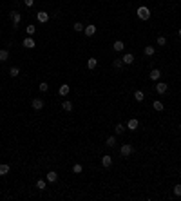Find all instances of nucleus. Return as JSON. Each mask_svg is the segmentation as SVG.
Masks as SVG:
<instances>
[{
  "label": "nucleus",
  "instance_id": "a878e982",
  "mask_svg": "<svg viewBox=\"0 0 181 201\" xmlns=\"http://www.w3.org/2000/svg\"><path fill=\"white\" fill-rule=\"evenodd\" d=\"M8 58H9V53L5 49H2V51H0V62H5Z\"/></svg>",
  "mask_w": 181,
  "mask_h": 201
},
{
  "label": "nucleus",
  "instance_id": "f03ea898",
  "mask_svg": "<svg viewBox=\"0 0 181 201\" xmlns=\"http://www.w3.org/2000/svg\"><path fill=\"white\" fill-rule=\"evenodd\" d=\"M134 152V147L132 145H129V143H125V145H122V149H120V154H122V156H130V154Z\"/></svg>",
  "mask_w": 181,
  "mask_h": 201
},
{
  "label": "nucleus",
  "instance_id": "4be33fe9",
  "mask_svg": "<svg viewBox=\"0 0 181 201\" xmlns=\"http://www.w3.org/2000/svg\"><path fill=\"white\" fill-rule=\"evenodd\" d=\"M18 75H20V69H18V67H11V69H9V76L16 78Z\"/></svg>",
  "mask_w": 181,
  "mask_h": 201
},
{
  "label": "nucleus",
  "instance_id": "9b49d317",
  "mask_svg": "<svg viewBox=\"0 0 181 201\" xmlns=\"http://www.w3.org/2000/svg\"><path fill=\"white\" fill-rule=\"evenodd\" d=\"M102 165L105 167V169H109V167L112 165V158H111V156H107V154H105V156L102 158Z\"/></svg>",
  "mask_w": 181,
  "mask_h": 201
},
{
  "label": "nucleus",
  "instance_id": "b1692460",
  "mask_svg": "<svg viewBox=\"0 0 181 201\" xmlns=\"http://www.w3.org/2000/svg\"><path fill=\"white\" fill-rule=\"evenodd\" d=\"M45 187H47V183H45L44 179H38V181H36V189L38 190H45Z\"/></svg>",
  "mask_w": 181,
  "mask_h": 201
},
{
  "label": "nucleus",
  "instance_id": "c756f323",
  "mask_svg": "<svg viewBox=\"0 0 181 201\" xmlns=\"http://www.w3.org/2000/svg\"><path fill=\"white\" fill-rule=\"evenodd\" d=\"M83 29H85V27H83L82 22H76V24H74V31H76V33H82Z\"/></svg>",
  "mask_w": 181,
  "mask_h": 201
},
{
  "label": "nucleus",
  "instance_id": "20e7f679",
  "mask_svg": "<svg viewBox=\"0 0 181 201\" xmlns=\"http://www.w3.org/2000/svg\"><path fill=\"white\" fill-rule=\"evenodd\" d=\"M22 44H24V47H25V49H35V45H36V44H35V40H33V36H27Z\"/></svg>",
  "mask_w": 181,
  "mask_h": 201
},
{
  "label": "nucleus",
  "instance_id": "cd10ccee",
  "mask_svg": "<svg viewBox=\"0 0 181 201\" xmlns=\"http://www.w3.org/2000/svg\"><path fill=\"white\" fill-rule=\"evenodd\" d=\"M38 89H40V92H47V91H49V85L45 83V82H42V83L38 85Z\"/></svg>",
  "mask_w": 181,
  "mask_h": 201
},
{
  "label": "nucleus",
  "instance_id": "c9c22d12",
  "mask_svg": "<svg viewBox=\"0 0 181 201\" xmlns=\"http://www.w3.org/2000/svg\"><path fill=\"white\" fill-rule=\"evenodd\" d=\"M179 131H181V123H179Z\"/></svg>",
  "mask_w": 181,
  "mask_h": 201
},
{
  "label": "nucleus",
  "instance_id": "1a4fd4ad",
  "mask_svg": "<svg viewBox=\"0 0 181 201\" xmlns=\"http://www.w3.org/2000/svg\"><path fill=\"white\" fill-rule=\"evenodd\" d=\"M36 18H38V22L45 24V22H47V20H49V15H47V13H45V11H40L38 15H36Z\"/></svg>",
  "mask_w": 181,
  "mask_h": 201
},
{
  "label": "nucleus",
  "instance_id": "4468645a",
  "mask_svg": "<svg viewBox=\"0 0 181 201\" xmlns=\"http://www.w3.org/2000/svg\"><path fill=\"white\" fill-rule=\"evenodd\" d=\"M134 100H136V102H143V100H145L143 91H134Z\"/></svg>",
  "mask_w": 181,
  "mask_h": 201
},
{
  "label": "nucleus",
  "instance_id": "39448f33",
  "mask_svg": "<svg viewBox=\"0 0 181 201\" xmlns=\"http://www.w3.org/2000/svg\"><path fill=\"white\" fill-rule=\"evenodd\" d=\"M127 127H129V131H136L138 127H139V122H138L136 118H130L129 122H127Z\"/></svg>",
  "mask_w": 181,
  "mask_h": 201
},
{
  "label": "nucleus",
  "instance_id": "6e6552de",
  "mask_svg": "<svg viewBox=\"0 0 181 201\" xmlns=\"http://www.w3.org/2000/svg\"><path fill=\"white\" fill-rule=\"evenodd\" d=\"M69 91H71V87L67 85V83H64V85L58 89V94H60V96H67V94H69Z\"/></svg>",
  "mask_w": 181,
  "mask_h": 201
},
{
  "label": "nucleus",
  "instance_id": "f8f14e48",
  "mask_svg": "<svg viewBox=\"0 0 181 201\" xmlns=\"http://www.w3.org/2000/svg\"><path fill=\"white\" fill-rule=\"evenodd\" d=\"M83 33H85L87 36H92V35L96 33V25H92V24H91V25H87V27L83 29Z\"/></svg>",
  "mask_w": 181,
  "mask_h": 201
},
{
  "label": "nucleus",
  "instance_id": "473e14b6",
  "mask_svg": "<svg viewBox=\"0 0 181 201\" xmlns=\"http://www.w3.org/2000/svg\"><path fill=\"white\" fill-rule=\"evenodd\" d=\"M158 44H159V45H161V47H163V45L167 44V38H165V36H158Z\"/></svg>",
  "mask_w": 181,
  "mask_h": 201
},
{
  "label": "nucleus",
  "instance_id": "f257e3e1",
  "mask_svg": "<svg viewBox=\"0 0 181 201\" xmlns=\"http://www.w3.org/2000/svg\"><path fill=\"white\" fill-rule=\"evenodd\" d=\"M138 18L139 20H149L150 18V11L147 5H141V8H138Z\"/></svg>",
  "mask_w": 181,
  "mask_h": 201
},
{
  "label": "nucleus",
  "instance_id": "5701e85b",
  "mask_svg": "<svg viewBox=\"0 0 181 201\" xmlns=\"http://www.w3.org/2000/svg\"><path fill=\"white\" fill-rule=\"evenodd\" d=\"M105 143H107V147H116V138L114 136H109Z\"/></svg>",
  "mask_w": 181,
  "mask_h": 201
},
{
  "label": "nucleus",
  "instance_id": "0eeeda50",
  "mask_svg": "<svg viewBox=\"0 0 181 201\" xmlns=\"http://www.w3.org/2000/svg\"><path fill=\"white\" fill-rule=\"evenodd\" d=\"M167 89H169V85H167V83H163V82L156 83V92H158V94H163V92H167Z\"/></svg>",
  "mask_w": 181,
  "mask_h": 201
},
{
  "label": "nucleus",
  "instance_id": "2f4dec72",
  "mask_svg": "<svg viewBox=\"0 0 181 201\" xmlns=\"http://www.w3.org/2000/svg\"><path fill=\"white\" fill-rule=\"evenodd\" d=\"M154 109L156 111H163V103L161 102H154Z\"/></svg>",
  "mask_w": 181,
  "mask_h": 201
},
{
  "label": "nucleus",
  "instance_id": "6ab92c4d",
  "mask_svg": "<svg viewBox=\"0 0 181 201\" xmlns=\"http://www.w3.org/2000/svg\"><path fill=\"white\" fill-rule=\"evenodd\" d=\"M62 109H64V111H67V112H71V111H72V103L65 100V102H62Z\"/></svg>",
  "mask_w": 181,
  "mask_h": 201
},
{
  "label": "nucleus",
  "instance_id": "9d476101",
  "mask_svg": "<svg viewBox=\"0 0 181 201\" xmlns=\"http://www.w3.org/2000/svg\"><path fill=\"white\" fill-rule=\"evenodd\" d=\"M112 49H114V51H118V53H120V51H123V49H125V44L122 42V40H116V42H114V44H112Z\"/></svg>",
  "mask_w": 181,
  "mask_h": 201
},
{
  "label": "nucleus",
  "instance_id": "f704fd0d",
  "mask_svg": "<svg viewBox=\"0 0 181 201\" xmlns=\"http://www.w3.org/2000/svg\"><path fill=\"white\" fill-rule=\"evenodd\" d=\"M178 35H179V36H181V29H178Z\"/></svg>",
  "mask_w": 181,
  "mask_h": 201
},
{
  "label": "nucleus",
  "instance_id": "7c9ffc66",
  "mask_svg": "<svg viewBox=\"0 0 181 201\" xmlns=\"http://www.w3.org/2000/svg\"><path fill=\"white\" fill-rule=\"evenodd\" d=\"M174 196H178V198H181V183H179V185H176V187H174Z\"/></svg>",
  "mask_w": 181,
  "mask_h": 201
},
{
  "label": "nucleus",
  "instance_id": "a211bd4d",
  "mask_svg": "<svg viewBox=\"0 0 181 201\" xmlns=\"http://www.w3.org/2000/svg\"><path fill=\"white\" fill-rule=\"evenodd\" d=\"M8 172H9V165L8 163H2V165H0V176H5Z\"/></svg>",
  "mask_w": 181,
  "mask_h": 201
},
{
  "label": "nucleus",
  "instance_id": "aec40b11",
  "mask_svg": "<svg viewBox=\"0 0 181 201\" xmlns=\"http://www.w3.org/2000/svg\"><path fill=\"white\" fill-rule=\"evenodd\" d=\"M143 53H145V55H147V56H152V55H154V53H156V49H154V47H152V45H147V47L143 49Z\"/></svg>",
  "mask_w": 181,
  "mask_h": 201
},
{
  "label": "nucleus",
  "instance_id": "423d86ee",
  "mask_svg": "<svg viewBox=\"0 0 181 201\" xmlns=\"http://www.w3.org/2000/svg\"><path fill=\"white\" fill-rule=\"evenodd\" d=\"M9 16H11V20H13V24H15V25H18V24H20V20H22V16H20V13H18V11H11V13H9Z\"/></svg>",
  "mask_w": 181,
  "mask_h": 201
},
{
  "label": "nucleus",
  "instance_id": "2eb2a0df",
  "mask_svg": "<svg viewBox=\"0 0 181 201\" xmlns=\"http://www.w3.org/2000/svg\"><path fill=\"white\" fill-rule=\"evenodd\" d=\"M122 60H123V64H132V62H134V56L130 55V53H125Z\"/></svg>",
  "mask_w": 181,
  "mask_h": 201
},
{
  "label": "nucleus",
  "instance_id": "72a5a7b5",
  "mask_svg": "<svg viewBox=\"0 0 181 201\" xmlns=\"http://www.w3.org/2000/svg\"><path fill=\"white\" fill-rule=\"evenodd\" d=\"M24 4L27 5V8H33V4H35V0H24Z\"/></svg>",
  "mask_w": 181,
  "mask_h": 201
},
{
  "label": "nucleus",
  "instance_id": "bb28decb",
  "mask_svg": "<svg viewBox=\"0 0 181 201\" xmlns=\"http://www.w3.org/2000/svg\"><path fill=\"white\" fill-rule=\"evenodd\" d=\"M35 31H36V27H35V25H27V27H25V33H27L29 36H33V35H35Z\"/></svg>",
  "mask_w": 181,
  "mask_h": 201
},
{
  "label": "nucleus",
  "instance_id": "ddd939ff",
  "mask_svg": "<svg viewBox=\"0 0 181 201\" xmlns=\"http://www.w3.org/2000/svg\"><path fill=\"white\" fill-rule=\"evenodd\" d=\"M56 179H58V174H56L55 170H51V172H47V181H49V183H55V181H56Z\"/></svg>",
  "mask_w": 181,
  "mask_h": 201
},
{
  "label": "nucleus",
  "instance_id": "412c9836",
  "mask_svg": "<svg viewBox=\"0 0 181 201\" xmlns=\"http://www.w3.org/2000/svg\"><path fill=\"white\" fill-rule=\"evenodd\" d=\"M112 67H114V69H122L123 67V60H120V58H116L114 62H112Z\"/></svg>",
  "mask_w": 181,
  "mask_h": 201
},
{
  "label": "nucleus",
  "instance_id": "7ed1b4c3",
  "mask_svg": "<svg viewBox=\"0 0 181 201\" xmlns=\"http://www.w3.org/2000/svg\"><path fill=\"white\" fill-rule=\"evenodd\" d=\"M31 105H33V109H35V111H40V109H44V100L42 98H35L31 102Z\"/></svg>",
  "mask_w": 181,
  "mask_h": 201
},
{
  "label": "nucleus",
  "instance_id": "393cba45",
  "mask_svg": "<svg viewBox=\"0 0 181 201\" xmlns=\"http://www.w3.org/2000/svg\"><path fill=\"white\" fill-rule=\"evenodd\" d=\"M82 170H83V167L80 165V163H74V165H72V172H74V174H82Z\"/></svg>",
  "mask_w": 181,
  "mask_h": 201
},
{
  "label": "nucleus",
  "instance_id": "f3484780",
  "mask_svg": "<svg viewBox=\"0 0 181 201\" xmlns=\"http://www.w3.org/2000/svg\"><path fill=\"white\" fill-rule=\"evenodd\" d=\"M96 65H98V60H96V58H89V60H87V67H89L91 71L94 69Z\"/></svg>",
  "mask_w": 181,
  "mask_h": 201
},
{
  "label": "nucleus",
  "instance_id": "c85d7f7f",
  "mask_svg": "<svg viewBox=\"0 0 181 201\" xmlns=\"http://www.w3.org/2000/svg\"><path fill=\"white\" fill-rule=\"evenodd\" d=\"M123 131H125V127H123L122 123H118V125L114 127V132H116V134H123Z\"/></svg>",
  "mask_w": 181,
  "mask_h": 201
},
{
  "label": "nucleus",
  "instance_id": "dca6fc26",
  "mask_svg": "<svg viewBox=\"0 0 181 201\" xmlns=\"http://www.w3.org/2000/svg\"><path fill=\"white\" fill-rule=\"evenodd\" d=\"M159 76H161V71L159 69H152L150 71V80H159Z\"/></svg>",
  "mask_w": 181,
  "mask_h": 201
}]
</instances>
